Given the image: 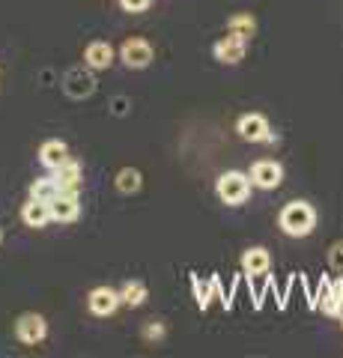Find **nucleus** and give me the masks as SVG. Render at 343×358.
I'll return each instance as SVG.
<instances>
[{"mask_svg":"<svg viewBox=\"0 0 343 358\" xmlns=\"http://www.w3.org/2000/svg\"><path fill=\"white\" fill-rule=\"evenodd\" d=\"M278 224L286 236H307V233H314V227H316V212L311 203H305V200H293V203H286L281 209Z\"/></svg>","mask_w":343,"mask_h":358,"instance_id":"f257e3e1","label":"nucleus"},{"mask_svg":"<svg viewBox=\"0 0 343 358\" xmlns=\"http://www.w3.org/2000/svg\"><path fill=\"white\" fill-rule=\"evenodd\" d=\"M251 185H254V182H251L248 173H242V171H227V173L218 176L215 192H218V197H221V203L239 206V203H245V200H248Z\"/></svg>","mask_w":343,"mask_h":358,"instance_id":"f03ea898","label":"nucleus"},{"mask_svg":"<svg viewBox=\"0 0 343 358\" xmlns=\"http://www.w3.org/2000/svg\"><path fill=\"white\" fill-rule=\"evenodd\" d=\"M245 51H248V36L233 33V30H230L224 39H218V45H215V57L227 66H236L245 60Z\"/></svg>","mask_w":343,"mask_h":358,"instance_id":"7ed1b4c3","label":"nucleus"},{"mask_svg":"<svg viewBox=\"0 0 343 358\" xmlns=\"http://www.w3.org/2000/svg\"><path fill=\"white\" fill-rule=\"evenodd\" d=\"M119 60H123L129 69H147L152 63V45L147 39H126L123 48H119Z\"/></svg>","mask_w":343,"mask_h":358,"instance_id":"20e7f679","label":"nucleus"},{"mask_svg":"<svg viewBox=\"0 0 343 358\" xmlns=\"http://www.w3.org/2000/svg\"><path fill=\"white\" fill-rule=\"evenodd\" d=\"M191 287H194V299H197V308H200V310H206V308H209V301H212V296H215V299H221V305H224V308L233 305V301L227 299L224 289H221V278H218V275H212L209 281H200L197 275H191Z\"/></svg>","mask_w":343,"mask_h":358,"instance_id":"39448f33","label":"nucleus"},{"mask_svg":"<svg viewBox=\"0 0 343 358\" xmlns=\"http://www.w3.org/2000/svg\"><path fill=\"white\" fill-rule=\"evenodd\" d=\"M236 131L242 134L245 141H251V143H260V141H275V134H272V129H269V120H265L263 114H245L239 120V126H236Z\"/></svg>","mask_w":343,"mask_h":358,"instance_id":"423d86ee","label":"nucleus"},{"mask_svg":"<svg viewBox=\"0 0 343 358\" xmlns=\"http://www.w3.org/2000/svg\"><path fill=\"white\" fill-rule=\"evenodd\" d=\"M15 334H18V341L21 343H39V341H45V334H48V326H45V320L39 317V313H21L18 322H15Z\"/></svg>","mask_w":343,"mask_h":358,"instance_id":"0eeeda50","label":"nucleus"},{"mask_svg":"<svg viewBox=\"0 0 343 358\" xmlns=\"http://www.w3.org/2000/svg\"><path fill=\"white\" fill-rule=\"evenodd\" d=\"M251 182L257 185V188H278L281 185V179H284V167L278 164V162H257L251 167Z\"/></svg>","mask_w":343,"mask_h":358,"instance_id":"6e6552de","label":"nucleus"},{"mask_svg":"<svg viewBox=\"0 0 343 358\" xmlns=\"http://www.w3.org/2000/svg\"><path fill=\"white\" fill-rule=\"evenodd\" d=\"M87 305H90V310L96 317H110V313L123 305V299H119V293L110 287H96L90 293V299H87Z\"/></svg>","mask_w":343,"mask_h":358,"instance_id":"1a4fd4ad","label":"nucleus"},{"mask_svg":"<svg viewBox=\"0 0 343 358\" xmlns=\"http://www.w3.org/2000/svg\"><path fill=\"white\" fill-rule=\"evenodd\" d=\"M51 221H75V218H78L81 215V197L78 194H57V197H54L51 200Z\"/></svg>","mask_w":343,"mask_h":358,"instance_id":"9d476101","label":"nucleus"},{"mask_svg":"<svg viewBox=\"0 0 343 358\" xmlns=\"http://www.w3.org/2000/svg\"><path fill=\"white\" fill-rule=\"evenodd\" d=\"M54 179L60 182V192L63 194H78L81 192V179H84V171L78 162H63L57 171H54Z\"/></svg>","mask_w":343,"mask_h":358,"instance_id":"9b49d317","label":"nucleus"},{"mask_svg":"<svg viewBox=\"0 0 343 358\" xmlns=\"http://www.w3.org/2000/svg\"><path fill=\"white\" fill-rule=\"evenodd\" d=\"M269 251L265 248H248L245 254H242V272H245L248 278H263L265 272H269Z\"/></svg>","mask_w":343,"mask_h":358,"instance_id":"f8f14e48","label":"nucleus"},{"mask_svg":"<svg viewBox=\"0 0 343 358\" xmlns=\"http://www.w3.org/2000/svg\"><path fill=\"white\" fill-rule=\"evenodd\" d=\"M84 63L90 66V69H108V66L114 63V48H110L108 42H90L84 51Z\"/></svg>","mask_w":343,"mask_h":358,"instance_id":"ddd939ff","label":"nucleus"},{"mask_svg":"<svg viewBox=\"0 0 343 358\" xmlns=\"http://www.w3.org/2000/svg\"><path fill=\"white\" fill-rule=\"evenodd\" d=\"M21 218H24L27 227H45V224L51 221V206L45 203V200H27L24 209H21Z\"/></svg>","mask_w":343,"mask_h":358,"instance_id":"4468645a","label":"nucleus"},{"mask_svg":"<svg viewBox=\"0 0 343 358\" xmlns=\"http://www.w3.org/2000/svg\"><path fill=\"white\" fill-rule=\"evenodd\" d=\"M39 159L42 164L48 167V171H57L63 162H69V147H66L63 141H45L39 150Z\"/></svg>","mask_w":343,"mask_h":358,"instance_id":"2eb2a0df","label":"nucleus"},{"mask_svg":"<svg viewBox=\"0 0 343 358\" xmlns=\"http://www.w3.org/2000/svg\"><path fill=\"white\" fill-rule=\"evenodd\" d=\"M93 87H96V81L87 72H69V78H66V93L75 96V99L90 96Z\"/></svg>","mask_w":343,"mask_h":358,"instance_id":"dca6fc26","label":"nucleus"},{"mask_svg":"<svg viewBox=\"0 0 343 358\" xmlns=\"http://www.w3.org/2000/svg\"><path fill=\"white\" fill-rule=\"evenodd\" d=\"M57 194H60V182L54 176H42V179H36V182L30 185V197L33 200H45V203H51Z\"/></svg>","mask_w":343,"mask_h":358,"instance_id":"f3484780","label":"nucleus"},{"mask_svg":"<svg viewBox=\"0 0 343 358\" xmlns=\"http://www.w3.org/2000/svg\"><path fill=\"white\" fill-rule=\"evenodd\" d=\"M147 284L143 281H126L123 284V289H119V299H123V305H129V308H140L143 301H147Z\"/></svg>","mask_w":343,"mask_h":358,"instance_id":"a211bd4d","label":"nucleus"},{"mask_svg":"<svg viewBox=\"0 0 343 358\" xmlns=\"http://www.w3.org/2000/svg\"><path fill=\"white\" fill-rule=\"evenodd\" d=\"M117 188L123 194H135L140 188V171H135V167H123V171L117 173Z\"/></svg>","mask_w":343,"mask_h":358,"instance_id":"6ab92c4d","label":"nucleus"},{"mask_svg":"<svg viewBox=\"0 0 343 358\" xmlns=\"http://www.w3.org/2000/svg\"><path fill=\"white\" fill-rule=\"evenodd\" d=\"M227 27L233 33H242V36H251V33H254V18L251 15H233Z\"/></svg>","mask_w":343,"mask_h":358,"instance_id":"aec40b11","label":"nucleus"},{"mask_svg":"<svg viewBox=\"0 0 343 358\" xmlns=\"http://www.w3.org/2000/svg\"><path fill=\"white\" fill-rule=\"evenodd\" d=\"M328 263H331V268H335V272H343V242H335V245H331Z\"/></svg>","mask_w":343,"mask_h":358,"instance_id":"412c9836","label":"nucleus"},{"mask_svg":"<svg viewBox=\"0 0 343 358\" xmlns=\"http://www.w3.org/2000/svg\"><path fill=\"white\" fill-rule=\"evenodd\" d=\"M152 3V0H119V6L126 9V13H143Z\"/></svg>","mask_w":343,"mask_h":358,"instance_id":"4be33fe9","label":"nucleus"},{"mask_svg":"<svg viewBox=\"0 0 343 358\" xmlns=\"http://www.w3.org/2000/svg\"><path fill=\"white\" fill-rule=\"evenodd\" d=\"M143 338H147V341H159V338H164V326H161V322H152V326L143 329Z\"/></svg>","mask_w":343,"mask_h":358,"instance_id":"5701e85b","label":"nucleus"}]
</instances>
